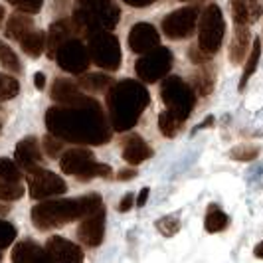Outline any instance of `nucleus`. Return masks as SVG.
Listing matches in <instances>:
<instances>
[{
  "mask_svg": "<svg viewBox=\"0 0 263 263\" xmlns=\"http://www.w3.org/2000/svg\"><path fill=\"white\" fill-rule=\"evenodd\" d=\"M4 8H2V6H0V24H2V20H4Z\"/></svg>",
  "mask_w": 263,
  "mask_h": 263,
  "instance_id": "nucleus-48",
  "label": "nucleus"
},
{
  "mask_svg": "<svg viewBox=\"0 0 263 263\" xmlns=\"http://www.w3.org/2000/svg\"><path fill=\"white\" fill-rule=\"evenodd\" d=\"M259 55H261V42L259 38L253 42V46H251V52H250V58H248V62H246V67H243V73H241V79H239V91H243V87L248 85V81L250 78L255 73V69H257V64H259Z\"/></svg>",
  "mask_w": 263,
  "mask_h": 263,
  "instance_id": "nucleus-26",
  "label": "nucleus"
},
{
  "mask_svg": "<svg viewBox=\"0 0 263 263\" xmlns=\"http://www.w3.org/2000/svg\"><path fill=\"white\" fill-rule=\"evenodd\" d=\"M157 230L166 237L174 236V234L180 230V220H178V216H164V218H160L157 222Z\"/></svg>",
  "mask_w": 263,
  "mask_h": 263,
  "instance_id": "nucleus-36",
  "label": "nucleus"
},
{
  "mask_svg": "<svg viewBox=\"0 0 263 263\" xmlns=\"http://www.w3.org/2000/svg\"><path fill=\"white\" fill-rule=\"evenodd\" d=\"M48 133L62 139L64 143L78 145H105L111 139V127L107 123L101 105L83 97L73 105H60L46 113Z\"/></svg>",
  "mask_w": 263,
  "mask_h": 263,
  "instance_id": "nucleus-1",
  "label": "nucleus"
},
{
  "mask_svg": "<svg viewBox=\"0 0 263 263\" xmlns=\"http://www.w3.org/2000/svg\"><path fill=\"white\" fill-rule=\"evenodd\" d=\"M251 44V34L248 26L237 24V28L234 30V38H232V46H230V60L232 64H241L246 53L250 52Z\"/></svg>",
  "mask_w": 263,
  "mask_h": 263,
  "instance_id": "nucleus-22",
  "label": "nucleus"
},
{
  "mask_svg": "<svg viewBox=\"0 0 263 263\" xmlns=\"http://www.w3.org/2000/svg\"><path fill=\"white\" fill-rule=\"evenodd\" d=\"M46 253H48L50 261H69V263L83 261V251H81V248L60 236H52L48 239Z\"/></svg>",
  "mask_w": 263,
  "mask_h": 263,
  "instance_id": "nucleus-13",
  "label": "nucleus"
},
{
  "mask_svg": "<svg viewBox=\"0 0 263 263\" xmlns=\"http://www.w3.org/2000/svg\"><path fill=\"white\" fill-rule=\"evenodd\" d=\"M160 97H162L166 109L182 121H186V117L190 115V111L194 109V103H196L194 89L180 78L164 79V83L160 87Z\"/></svg>",
  "mask_w": 263,
  "mask_h": 263,
  "instance_id": "nucleus-6",
  "label": "nucleus"
},
{
  "mask_svg": "<svg viewBox=\"0 0 263 263\" xmlns=\"http://www.w3.org/2000/svg\"><path fill=\"white\" fill-rule=\"evenodd\" d=\"M146 198H148V188H143V190H141V194H139V198H137V206H141V208H143V206L146 204Z\"/></svg>",
  "mask_w": 263,
  "mask_h": 263,
  "instance_id": "nucleus-45",
  "label": "nucleus"
},
{
  "mask_svg": "<svg viewBox=\"0 0 263 263\" xmlns=\"http://www.w3.org/2000/svg\"><path fill=\"white\" fill-rule=\"evenodd\" d=\"M230 224V218L226 216L224 212L220 210L216 204H212L210 208H208V214H206V220H204V228H206V232H210V234H218V232H222L226 230Z\"/></svg>",
  "mask_w": 263,
  "mask_h": 263,
  "instance_id": "nucleus-25",
  "label": "nucleus"
},
{
  "mask_svg": "<svg viewBox=\"0 0 263 263\" xmlns=\"http://www.w3.org/2000/svg\"><path fill=\"white\" fill-rule=\"evenodd\" d=\"M83 97H85V95L79 93L76 83H71V81H67V79H55V81H53V85H52L53 101H58V103H62V105H73V103L81 101Z\"/></svg>",
  "mask_w": 263,
  "mask_h": 263,
  "instance_id": "nucleus-21",
  "label": "nucleus"
},
{
  "mask_svg": "<svg viewBox=\"0 0 263 263\" xmlns=\"http://www.w3.org/2000/svg\"><path fill=\"white\" fill-rule=\"evenodd\" d=\"M0 178L10 180V182H20V178H22L20 166L10 158H0Z\"/></svg>",
  "mask_w": 263,
  "mask_h": 263,
  "instance_id": "nucleus-33",
  "label": "nucleus"
},
{
  "mask_svg": "<svg viewBox=\"0 0 263 263\" xmlns=\"http://www.w3.org/2000/svg\"><path fill=\"white\" fill-rule=\"evenodd\" d=\"M20 46H22V50H24L26 55L38 58L40 53L44 52V48H46V34H44L42 30H34V28H32L26 36H22Z\"/></svg>",
  "mask_w": 263,
  "mask_h": 263,
  "instance_id": "nucleus-23",
  "label": "nucleus"
},
{
  "mask_svg": "<svg viewBox=\"0 0 263 263\" xmlns=\"http://www.w3.org/2000/svg\"><path fill=\"white\" fill-rule=\"evenodd\" d=\"M0 259H2V251H0Z\"/></svg>",
  "mask_w": 263,
  "mask_h": 263,
  "instance_id": "nucleus-49",
  "label": "nucleus"
},
{
  "mask_svg": "<svg viewBox=\"0 0 263 263\" xmlns=\"http://www.w3.org/2000/svg\"><path fill=\"white\" fill-rule=\"evenodd\" d=\"M99 208H103V200L99 194H87V196L69 198V200H52L32 208V222L38 230L48 232L53 228L69 224L73 220L85 218Z\"/></svg>",
  "mask_w": 263,
  "mask_h": 263,
  "instance_id": "nucleus-3",
  "label": "nucleus"
},
{
  "mask_svg": "<svg viewBox=\"0 0 263 263\" xmlns=\"http://www.w3.org/2000/svg\"><path fill=\"white\" fill-rule=\"evenodd\" d=\"M97 176H101V178L111 176V166H107V164H99V162H95V160H93L85 171L78 174L79 180H91V178H97Z\"/></svg>",
  "mask_w": 263,
  "mask_h": 263,
  "instance_id": "nucleus-34",
  "label": "nucleus"
},
{
  "mask_svg": "<svg viewBox=\"0 0 263 263\" xmlns=\"http://www.w3.org/2000/svg\"><path fill=\"white\" fill-rule=\"evenodd\" d=\"M53 60L58 62V66L62 67L67 73H83L89 64H91V58H89V52H87V46H83V42L78 38H69L66 40L58 52L53 55Z\"/></svg>",
  "mask_w": 263,
  "mask_h": 263,
  "instance_id": "nucleus-9",
  "label": "nucleus"
},
{
  "mask_svg": "<svg viewBox=\"0 0 263 263\" xmlns=\"http://www.w3.org/2000/svg\"><path fill=\"white\" fill-rule=\"evenodd\" d=\"M44 148H46V155L50 158L60 157V153L64 151V141L58 139V137H53L52 133H50V135L44 137Z\"/></svg>",
  "mask_w": 263,
  "mask_h": 263,
  "instance_id": "nucleus-37",
  "label": "nucleus"
},
{
  "mask_svg": "<svg viewBox=\"0 0 263 263\" xmlns=\"http://www.w3.org/2000/svg\"><path fill=\"white\" fill-rule=\"evenodd\" d=\"M180 127H182V119H178L168 109L164 113H160V117H158V129H160V133L164 137H171V139L176 137V133H178Z\"/></svg>",
  "mask_w": 263,
  "mask_h": 263,
  "instance_id": "nucleus-28",
  "label": "nucleus"
},
{
  "mask_svg": "<svg viewBox=\"0 0 263 263\" xmlns=\"http://www.w3.org/2000/svg\"><path fill=\"white\" fill-rule=\"evenodd\" d=\"M16 239V228L6 220H0V250L8 248Z\"/></svg>",
  "mask_w": 263,
  "mask_h": 263,
  "instance_id": "nucleus-38",
  "label": "nucleus"
},
{
  "mask_svg": "<svg viewBox=\"0 0 263 263\" xmlns=\"http://www.w3.org/2000/svg\"><path fill=\"white\" fill-rule=\"evenodd\" d=\"M12 261L18 263H46L50 261L46 248H40L34 241H20L12 251Z\"/></svg>",
  "mask_w": 263,
  "mask_h": 263,
  "instance_id": "nucleus-19",
  "label": "nucleus"
},
{
  "mask_svg": "<svg viewBox=\"0 0 263 263\" xmlns=\"http://www.w3.org/2000/svg\"><path fill=\"white\" fill-rule=\"evenodd\" d=\"M212 89H214V76L208 69H202L194 76V93L198 95H210Z\"/></svg>",
  "mask_w": 263,
  "mask_h": 263,
  "instance_id": "nucleus-30",
  "label": "nucleus"
},
{
  "mask_svg": "<svg viewBox=\"0 0 263 263\" xmlns=\"http://www.w3.org/2000/svg\"><path fill=\"white\" fill-rule=\"evenodd\" d=\"M32 28H34V22H32L30 16H26V14H12L8 24H6V36L20 42L22 36H26Z\"/></svg>",
  "mask_w": 263,
  "mask_h": 263,
  "instance_id": "nucleus-24",
  "label": "nucleus"
},
{
  "mask_svg": "<svg viewBox=\"0 0 263 263\" xmlns=\"http://www.w3.org/2000/svg\"><path fill=\"white\" fill-rule=\"evenodd\" d=\"M34 83H36L38 89H44V87H46V76H44L42 71H38V73L34 76Z\"/></svg>",
  "mask_w": 263,
  "mask_h": 263,
  "instance_id": "nucleus-44",
  "label": "nucleus"
},
{
  "mask_svg": "<svg viewBox=\"0 0 263 263\" xmlns=\"http://www.w3.org/2000/svg\"><path fill=\"white\" fill-rule=\"evenodd\" d=\"M151 97L146 89L133 79H125L117 85H111L107 93V107L109 117L115 131H129L137 125L139 117L143 115Z\"/></svg>",
  "mask_w": 263,
  "mask_h": 263,
  "instance_id": "nucleus-2",
  "label": "nucleus"
},
{
  "mask_svg": "<svg viewBox=\"0 0 263 263\" xmlns=\"http://www.w3.org/2000/svg\"><path fill=\"white\" fill-rule=\"evenodd\" d=\"M121 10L113 0H78L71 22L78 32L91 36L99 30H113L117 26Z\"/></svg>",
  "mask_w": 263,
  "mask_h": 263,
  "instance_id": "nucleus-4",
  "label": "nucleus"
},
{
  "mask_svg": "<svg viewBox=\"0 0 263 263\" xmlns=\"http://www.w3.org/2000/svg\"><path fill=\"white\" fill-rule=\"evenodd\" d=\"M171 67H172L171 50L157 46V48L145 52V55L137 62L135 71H137V76L143 79L145 83H155L160 78H164L171 71Z\"/></svg>",
  "mask_w": 263,
  "mask_h": 263,
  "instance_id": "nucleus-8",
  "label": "nucleus"
},
{
  "mask_svg": "<svg viewBox=\"0 0 263 263\" xmlns=\"http://www.w3.org/2000/svg\"><path fill=\"white\" fill-rule=\"evenodd\" d=\"M28 188H30V196L34 200H44V198H52L58 194H64L67 190L66 182L62 176L53 174V172L40 168L38 164L28 168Z\"/></svg>",
  "mask_w": 263,
  "mask_h": 263,
  "instance_id": "nucleus-10",
  "label": "nucleus"
},
{
  "mask_svg": "<svg viewBox=\"0 0 263 263\" xmlns=\"http://www.w3.org/2000/svg\"><path fill=\"white\" fill-rule=\"evenodd\" d=\"M200 18V28H198V48L206 53H214L220 50L222 40L226 34L224 14L218 4L206 6V10L198 16Z\"/></svg>",
  "mask_w": 263,
  "mask_h": 263,
  "instance_id": "nucleus-5",
  "label": "nucleus"
},
{
  "mask_svg": "<svg viewBox=\"0 0 263 263\" xmlns=\"http://www.w3.org/2000/svg\"><path fill=\"white\" fill-rule=\"evenodd\" d=\"M135 176H137V171H133V168H125V171H121L117 174L119 180H131Z\"/></svg>",
  "mask_w": 263,
  "mask_h": 263,
  "instance_id": "nucleus-43",
  "label": "nucleus"
},
{
  "mask_svg": "<svg viewBox=\"0 0 263 263\" xmlns=\"http://www.w3.org/2000/svg\"><path fill=\"white\" fill-rule=\"evenodd\" d=\"M198 16H200V12H198L196 6H186V8L171 12L162 20L164 36H168L172 40H182L192 36V32L196 30Z\"/></svg>",
  "mask_w": 263,
  "mask_h": 263,
  "instance_id": "nucleus-11",
  "label": "nucleus"
},
{
  "mask_svg": "<svg viewBox=\"0 0 263 263\" xmlns=\"http://www.w3.org/2000/svg\"><path fill=\"white\" fill-rule=\"evenodd\" d=\"M210 125H214V117H208L202 125H200V129H206V127H210Z\"/></svg>",
  "mask_w": 263,
  "mask_h": 263,
  "instance_id": "nucleus-47",
  "label": "nucleus"
},
{
  "mask_svg": "<svg viewBox=\"0 0 263 263\" xmlns=\"http://www.w3.org/2000/svg\"><path fill=\"white\" fill-rule=\"evenodd\" d=\"M253 253H255V257H263V241H261V243H257V246H255V250H253Z\"/></svg>",
  "mask_w": 263,
  "mask_h": 263,
  "instance_id": "nucleus-46",
  "label": "nucleus"
},
{
  "mask_svg": "<svg viewBox=\"0 0 263 263\" xmlns=\"http://www.w3.org/2000/svg\"><path fill=\"white\" fill-rule=\"evenodd\" d=\"M0 62H2V66L6 67L8 71H12V73H20V71H22L18 55H16L12 48L6 46L4 42H0Z\"/></svg>",
  "mask_w": 263,
  "mask_h": 263,
  "instance_id": "nucleus-29",
  "label": "nucleus"
},
{
  "mask_svg": "<svg viewBox=\"0 0 263 263\" xmlns=\"http://www.w3.org/2000/svg\"><path fill=\"white\" fill-rule=\"evenodd\" d=\"M78 236L81 243H85L87 248H97L105 236V210L99 208L89 216H85L78 228Z\"/></svg>",
  "mask_w": 263,
  "mask_h": 263,
  "instance_id": "nucleus-12",
  "label": "nucleus"
},
{
  "mask_svg": "<svg viewBox=\"0 0 263 263\" xmlns=\"http://www.w3.org/2000/svg\"><path fill=\"white\" fill-rule=\"evenodd\" d=\"M133 204H135V196L133 194H125L123 200L119 202V212H129L133 208Z\"/></svg>",
  "mask_w": 263,
  "mask_h": 263,
  "instance_id": "nucleus-41",
  "label": "nucleus"
},
{
  "mask_svg": "<svg viewBox=\"0 0 263 263\" xmlns=\"http://www.w3.org/2000/svg\"><path fill=\"white\" fill-rule=\"evenodd\" d=\"M14 157H16V162L22 166V168H32V166H36L42 162V151H40V145L38 141L34 139V137H26V139H22L16 148H14Z\"/></svg>",
  "mask_w": 263,
  "mask_h": 263,
  "instance_id": "nucleus-17",
  "label": "nucleus"
},
{
  "mask_svg": "<svg viewBox=\"0 0 263 263\" xmlns=\"http://www.w3.org/2000/svg\"><path fill=\"white\" fill-rule=\"evenodd\" d=\"M79 85L85 89V91H105L113 85V79L109 76H103V73H87V76H81L79 78Z\"/></svg>",
  "mask_w": 263,
  "mask_h": 263,
  "instance_id": "nucleus-27",
  "label": "nucleus"
},
{
  "mask_svg": "<svg viewBox=\"0 0 263 263\" xmlns=\"http://www.w3.org/2000/svg\"><path fill=\"white\" fill-rule=\"evenodd\" d=\"M78 32L76 24L71 20H58L53 22L50 30H48V40H46V48H48V55L53 60V55L58 52V48L66 42V40L73 38V34Z\"/></svg>",
  "mask_w": 263,
  "mask_h": 263,
  "instance_id": "nucleus-15",
  "label": "nucleus"
},
{
  "mask_svg": "<svg viewBox=\"0 0 263 263\" xmlns=\"http://www.w3.org/2000/svg\"><path fill=\"white\" fill-rule=\"evenodd\" d=\"M20 91V83L16 78H10V76H4L0 73V101H8L16 97Z\"/></svg>",
  "mask_w": 263,
  "mask_h": 263,
  "instance_id": "nucleus-31",
  "label": "nucleus"
},
{
  "mask_svg": "<svg viewBox=\"0 0 263 263\" xmlns=\"http://www.w3.org/2000/svg\"><path fill=\"white\" fill-rule=\"evenodd\" d=\"M87 52L95 66L103 67L107 71H117L121 66V46L119 40L109 30H99L87 36Z\"/></svg>",
  "mask_w": 263,
  "mask_h": 263,
  "instance_id": "nucleus-7",
  "label": "nucleus"
},
{
  "mask_svg": "<svg viewBox=\"0 0 263 263\" xmlns=\"http://www.w3.org/2000/svg\"><path fill=\"white\" fill-rule=\"evenodd\" d=\"M91 162H93L91 151H87V148H71V151L64 153V157L60 160V168L66 172V174L78 176L79 172L85 171Z\"/></svg>",
  "mask_w": 263,
  "mask_h": 263,
  "instance_id": "nucleus-16",
  "label": "nucleus"
},
{
  "mask_svg": "<svg viewBox=\"0 0 263 263\" xmlns=\"http://www.w3.org/2000/svg\"><path fill=\"white\" fill-rule=\"evenodd\" d=\"M123 2H127L129 6H135V8H145V6H151L155 0H123Z\"/></svg>",
  "mask_w": 263,
  "mask_h": 263,
  "instance_id": "nucleus-42",
  "label": "nucleus"
},
{
  "mask_svg": "<svg viewBox=\"0 0 263 263\" xmlns=\"http://www.w3.org/2000/svg\"><path fill=\"white\" fill-rule=\"evenodd\" d=\"M8 4H12L14 8H18L20 12H26V14H36L40 12L44 0H6Z\"/></svg>",
  "mask_w": 263,
  "mask_h": 263,
  "instance_id": "nucleus-39",
  "label": "nucleus"
},
{
  "mask_svg": "<svg viewBox=\"0 0 263 263\" xmlns=\"http://www.w3.org/2000/svg\"><path fill=\"white\" fill-rule=\"evenodd\" d=\"M158 44H160V36L151 24H145V22L135 24L129 32V46L135 53H145L157 48Z\"/></svg>",
  "mask_w": 263,
  "mask_h": 263,
  "instance_id": "nucleus-14",
  "label": "nucleus"
},
{
  "mask_svg": "<svg viewBox=\"0 0 263 263\" xmlns=\"http://www.w3.org/2000/svg\"><path fill=\"white\" fill-rule=\"evenodd\" d=\"M22 194H24V188L20 186V182H10V180L0 178V200L12 202V200L22 198Z\"/></svg>",
  "mask_w": 263,
  "mask_h": 263,
  "instance_id": "nucleus-32",
  "label": "nucleus"
},
{
  "mask_svg": "<svg viewBox=\"0 0 263 263\" xmlns=\"http://www.w3.org/2000/svg\"><path fill=\"white\" fill-rule=\"evenodd\" d=\"M188 55H190V60H192V64H206L208 60H210L212 55L210 53H206L204 50H200V48H190V52H188Z\"/></svg>",
  "mask_w": 263,
  "mask_h": 263,
  "instance_id": "nucleus-40",
  "label": "nucleus"
},
{
  "mask_svg": "<svg viewBox=\"0 0 263 263\" xmlns=\"http://www.w3.org/2000/svg\"><path fill=\"white\" fill-rule=\"evenodd\" d=\"M151 157H153V148L146 145L139 135H133V137H129L125 141V145H123V158L129 164H141V162H145L146 158Z\"/></svg>",
  "mask_w": 263,
  "mask_h": 263,
  "instance_id": "nucleus-20",
  "label": "nucleus"
},
{
  "mask_svg": "<svg viewBox=\"0 0 263 263\" xmlns=\"http://www.w3.org/2000/svg\"><path fill=\"white\" fill-rule=\"evenodd\" d=\"M232 14L236 24L250 26L261 16V4L259 0H232Z\"/></svg>",
  "mask_w": 263,
  "mask_h": 263,
  "instance_id": "nucleus-18",
  "label": "nucleus"
},
{
  "mask_svg": "<svg viewBox=\"0 0 263 263\" xmlns=\"http://www.w3.org/2000/svg\"><path fill=\"white\" fill-rule=\"evenodd\" d=\"M259 153H261V148L257 145H239L230 151V157L234 160H246L248 162V160H253V158L259 157Z\"/></svg>",
  "mask_w": 263,
  "mask_h": 263,
  "instance_id": "nucleus-35",
  "label": "nucleus"
}]
</instances>
